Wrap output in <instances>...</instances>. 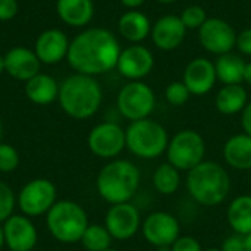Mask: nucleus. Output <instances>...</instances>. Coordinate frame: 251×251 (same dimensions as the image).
Returning a JSON list of instances; mask_svg holds the SVG:
<instances>
[{
	"label": "nucleus",
	"instance_id": "obj_7",
	"mask_svg": "<svg viewBox=\"0 0 251 251\" xmlns=\"http://www.w3.org/2000/svg\"><path fill=\"white\" fill-rule=\"evenodd\" d=\"M206 141L203 135L194 129L178 131L168 144L166 157L179 172H188L204 160Z\"/></svg>",
	"mask_w": 251,
	"mask_h": 251
},
{
	"label": "nucleus",
	"instance_id": "obj_24",
	"mask_svg": "<svg viewBox=\"0 0 251 251\" xmlns=\"http://www.w3.org/2000/svg\"><path fill=\"white\" fill-rule=\"evenodd\" d=\"M249 103V94L247 90L243 87V84H234V85H224L215 99L216 110L225 116H234L244 110V107Z\"/></svg>",
	"mask_w": 251,
	"mask_h": 251
},
{
	"label": "nucleus",
	"instance_id": "obj_4",
	"mask_svg": "<svg viewBox=\"0 0 251 251\" xmlns=\"http://www.w3.org/2000/svg\"><path fill=\"white\" fill-rule=\"evenodd\" d=\"M141 174L137 165L125 159H115L104 165L96 179L99 196L109 204L129 203L137 194Z\"/></svg>",
	"mask_w": 251,
	"mask_h": 251
},
{
	"label": "nucleus",
	"instance_id": "obj_31",
	"mask_svg": "<svg viewBox=\"0 0 251 251\" xmlns=\"http://www.w3.org/2000/svg\"><path fill=\"white\" fill-rule=\"evenodd\" d=\"M19 165V153L18 150L10 146L0 143V172L9 174L13 172Z\"/></svg>",
	"mask_w": 251,
	"mask_h": 251
},
{
	"label": "nucleus",
	"instance_id": "obj_5",
	"mask_svg": "<svg viewBox=\"0 0 251 251\" xmlns=\"http://www.w3.org/2000/svg\"><path fill=\"white\" fill-rule=\"evenodd\" d=\"M125 140L131 154L143 160H153L166 153L171 138L160 122L146 118L128 125L125 129Z\"/></svg>",
	"mask_w": 251,
	"mask_h": 251
},
{
	"label": "nucleus",
	"instance_id": "obj_27",
	"mask_svg": "<svg viewBox=\"0 0 251 251\" xmlns=\"http://www.w3.org/2000/svg\"><path fill=\"white\" fill-rule=\"evenodd\" d=\"M153 188L162 196H174L181 187V172L169 162L160 163L151 176Z\"/></svg>",
	"mask_w": 251,
	"mask_h": 251
},
{
	"label": "nucleus",
	"instance_id": "obj_45",
	"mask_svg": "<svg viewBox=\"0 0 251 251\" xmlns=\"http://www.w3.org/2000/svg\"><path fill=\"white\" fill-rule=\"evenodd\" d=\"M203 251H222L221 250V247L218 249V247H209V249H206V250H203Z\"/></svg>",
	"mask_w": 251,
	"mask_h": 251
},
{
	"label": "nucleus",
	"instance_id": "obj_21",
	"mask_svg": "<svg viewBox=\"0 0 251 251\" xmlns=\"http://www.w3.org/2000/svg\"><path fill=\"white\" fill-rule=\"evenodd\" d=\"M225 163L237 171H251V137L241 132L229 137L222 149Z\"/></svg>",
	"mask_w": 251,
	"mask_h": 251
},
{
	"label": "nucleus",
	"instance_id": "obj_40",
	"mask_svg": "<svg viewBox=\"0 0 251 251\" xmlns=\"http://www.w3.org/2000/svg\"><path fill=\"white\" fill-rule=\"evenodd\" d=\"M244 241H246V251H251V234L244 237Z\"/></svg>",
	"mask_w": 251,
	"mask_h": 251
},
{
	"label": "nucleus",
	"instance_id": "obj_41",
	"mask_svg": "<svg viewBox=\"0 0 251 251\" xmlns=\"http://www.w3.org/2000/svg\"><path fill=\"white\" fill-rule=\"evenodd\" d=\"M3 246H6L4 243V234H3V226H0V251L3 249Z\"/></svg>",
	"mask_w": 251,
	"mask_h": 251
},
{
	"label": "nucleus",
	"instance_id": "obj_23",
	"mask_svg": "<svg viewBox=\"0 0 251 251\" xmlns=\"http://www.w3.org/2000/svg\"><path fill=\"white\" fill-rule=\"evenodd\" d=\"M25 94L34 104L46 106L57 99L59 84L53 76L47 74H37L25 82Z\"/></svg>",
	"mask_w": 251,
	"mask_h": 251
},
{
	"label": "nucleus",
	"instance_id": "obj_26",
	"mask_svg": "<svg viewBox=\"0 0 251 251\" xmlns=\"http://www.w3.org/2000/svg\"><path fill=\"white\" fill-rule=\"evenodd\" d=\"M244 68L246 60L235 53H226L222 56H218L215 62L216 76L218 81L224 85H234V84H243L244 82Z\"/></svg>",
	"mask_w": 251,
	"mask_h": 251
},
{
	"label": "nucleus",
	"instance_id": "obj_18",
	"mask_svg": "<svg viewBox=\"0 0 251 251\" xmlns=\"http://www.w3.org/2000/svg\"><path fill=\"white\" fill-rule=\"evenodd\" d=\"M69 44L71 41L63 31L50 28L38 35L34 46V53L37 54L41 63L54 65L66 59Z\"/></svg>",
	"mask_w": 251,
	"mask_h": 251
},
{
	"label": "nucleus",
	"instance_id": "obj_20",
	"mask_svg": "<svg viewBox=\"0 0 251 251\" xmlns=\"http://www.w3.org/2000/svg\"><path fill=\"white\" fill-rule=\"evenodd\" d=\"M151 21L150 18L138 10H126L118 21V31L122 38L129 41L131 44H141L151 32Z\"/></svg>",
	"mask_w": 251,
	"mask_h": 251
},
{
	"label": "nucleus",
	"instance_id": "obj_16",
	"mask_svg": "<svg viewBox=\"0 0 251 251\" xmlns=\"http://www.w3.org/2000/svg\"><path fill=\"white\" fill-rule=\"evenodd\" d=\"M153 44L162 51H172L182 46L187 28L176 15H163L153 25L150 32Z\"/></svg>",
	"mask_w": 251,
	"mask_h": 251
},
{
	"label": "nucleus",
	"instance_id": "obj_34",
	"mask_svg": "<svg viewBox=\"0 0 251 251\" xmlns=\"http://www.w3.org/2000/svg\"><path fill=\"white\" fill-rule=\"evenodd\" d=\"M222 251H246V241H244V235L240 234H232L229 237H226L222 241L221 246Z\"/></svg>",
	"mask_w": 251,
	"mask_h": 251
},
{
	"label": "nucleus",
	"instance_id": "obj_29",
	"mask_svg": "<svg viewBox=\"0 0 251 251\" xmlns=\"http://www.w3.org/2000/svg\"><path fill=\"white\" fill-rule=\"evenodd\" d=\"M179 18H181L184 26L187 28V31L188 29H197L199 31L201 28V25L207 21L209 16H207L206 9L203 6H200V4H190V6H187L182 10Z\"/></svg>",
	"mask_w": 251,
	"mask_h": 251
},
{
	"label": "nucleus",
	"instance_id": "obj_28",
	"mask_svg": "<svg viewBox=\"0 0 251 251\" xmlns=\"http://www.w3.org/2000/svg\"><path fill=\"white\" fill-rule=\"evenodd\" d=\"M112 240L113 238L104 225L90 224L87 226L85 232L82 234L79 243L87 251H104L110 249Z\"/></svg>",
	"mask_w": 251,
	"mask_h": 251
},
{
	"label": "nucleus",
	"instance_id": "obj_48",
	"mask_svg": "<svg viewBox=\"0 0 251 251\" xmlns=\"http://www.w3.org/2000/svg\"><path fill=\"white\" fill-rule=\"evenodd\" d=\"M31 251H37V250H31Z\"/></svg>",
	"mask_w": 251,
	"mask_h": 251
},
{
	"label": "nucleus",
	"instance_id": "obj_6",
	"mask_svg": "<svg viewBox=\"0 0 251 251\" xmlns=\"http://www.w3.org/2000/svg\"><path fill=\"white\" fill-rule=\"evenodd\" d=\"M46 224L54 240L63 244L81 241L88 224L87 212L72 200H59L47 212Z\"/></svg>",
	"mask_w": 251,
	"mask_h": 251
},
{
	"label": "nucleus",
	"instance_id": "obj_38",
	"mask_svg": "<svg viewBox=\"0 0 251 251\" xmlns=\"http://www.w3.org/2000/svg\"><path fill=\"white\" fill-rule=\"evenodd\" d=\"M128 10H132V9H138V7H141L144 3H146V0H119Z\"/></svg>",
	"mask_w": 251,
	"mask_h": 251
},
{
	"label": "nucleus",
	"instance_id": "obj_11",
	"mask_svg": "<svg viewBox=\"0 0 251 251\" xmlns=\"http://www.w3.org/2000/svg\"><path fill=\"white\" fill-rule=\"evenodd\" d=\"M87 146L97 157H118L126 149L125 129L116 122H101L90 131Z\"/></svg>",
	"mask_w": 251,
	"mask_h": 251
},
{
	"label": "nucleus",
	"instance_id": "obj_22",
	"mask_svg": "<svg viewBox=\"0 0 251 251\" xmlns=\"http://www.w3.org/2000/svg\"><path fill=\"white\" fill-rule=\"evenodd\" d=\"M56 10L59 18L74 28L88 25L94 16L93 0H57Z\"/></svg>",
	"mask_w": 251,
	"mask_h": 251
},
{
	"label": "nucleus",
	"instance_id": "obj_8",
	"mask_svg": "<svg viewBox=\"0 0 251 251\" xmlns=\"http://www.w3.org/2000/svg\"><path fill=\"white\" fill-rule=\"evenodd\" d=\"M118 112L129 122L150 118L156 107V94L144 81H129L118 93Z\"/></svg>",
	"mask_w": 251,
	"mask_h": 251
},
{
	"label": "nucleus",
	"instance_id": "obj_43",
	"mask_svg": "<svg viewBox=\"0 0 251 251\" xmlns=\"http://www.w3.org/2000/svg\"><path fill=\"white\" fill-rule=\"evenodd\" d=\"M157 3H162V4H172V3H176L178 0H156Z\"/></svg>",
	"mask_w": 251,
	"mask_h": 251
},
{
	"label": "nucleus",
	"instance_id": "obj_25",
	"mask_svg": "<svg viewBox=\"0 0 251 251\" xmlns=\"http://www.w3.org/2000/svg\"><path fill=\"white\" fill-rule=\"evenodd\" d=\"M226 221L235 234L249 235L251 234V196H237L226 209Z\"/></svg>",
	"mask_w": 251,
	"mask_h": 251
},
{
	"label": "nucleus",
	"instance_id": "obj_44",
	"mask_svg": "<svg viewBox=\"0 0 251 251\" xmlns=\"http://www.w3.org/2000/svg\"><path fill=\"white\" fill-rule=\"evenodd\" d=\"M156 251H172L171 247H156Z\"/></svg>",
	"mask_w": 251,
	"mask_h": 251
},
{
	"label": "nucleus",
	"instance_id": "obj_14",
	"mask_svg": "<svg viewBox=\"0 0 251 251\" xmlns=\"http://www.w3.org/2000/svg\"><path fill=\"white\" fill-rule=\"evenodd\" d=\"M154 68V54L143 44H131L121 50L116 69L129 81H141L151 74Z\"/></svg>",
	"mask_w": 251,
	"mask_h": 251
},
{
	"label": "nucleus",
	"instance_id": "obj_36",
	"mask_svg": "<svg viewBox=\"0 0 251 251\" xmlns=\"http://www.w3.org/2000/svg\"><path fill=\"white\" fill-rule=\"evenodd\" d=\"M18 9L16 0H0V21H10L16 16Z\"/></svg>",
	"mask_w": 251,
	"mask_h": 251
},
{
	"label": "nucleus",
	"instance_id": "obj_15",
	"mask_svg": "<svg viewBox=\"0 0 251 251\" xmlns=\"http://www.w3.org/2000/svg\"><path fill=\"white\" fill-rule=\"evenodd\" d=\"M218 76L215 62L207 57H196L188 62L184 69L182 82L190 90L191 96H206L216 85Z\"/></svg>",
	"mask_w": 251,
	"mask_h": 251
},
{
	"label": "nucleus",
	"instance_id": "obj_39",
	"mask_svg": "<svg viewBox=\"0 0 251 251\" xmlns=\"http://www.w3.org/2000/svg\"><path fill=\"white\" fill-rule=\"evenodd\" d=\"M244 82L251 87V60L246 62V68H244Z\"/></svg>",
	"mask_w": 251,
	"mask_h": 251
},
{
	"label": "nucleus",
	"instance_id": "obj_3",
	"mask_svg": "<svg viewBox=\"0 0 251 251\" xmlns=\"http://www.w3.org/2000/svg\"><path fill=\"white\" fill-rule=\"evenodd\" d=\"M59 104L74 119H88L97 113L103 101V90L96 76L74 74L59 85Z\"/></svg>",
	"mask_w": 251,
	"mask_h": 251
},
{
	"label": "nucleus",
	"instance_id": "obj_30",
	"mask_svg": "<svg viewBox=\"0 0 251 251\" xmlns=\"http://www.w3.org/2000/svg\"><path fill=\"white\" fill-rule=\"evenodd\" d=\"M190 97H191V93L182 81H174V82L168 84L165 88L166 101L175 107L184 106L190 100Z\"/></svg>",
	"mask_w": 251,
	"mask_h": 251
},
{
	"label": "nucleus",
	"instance_id": "obj_19",
	"mask_svg": "<svg viewBox=\"0 0 251 251\" xmlns=\"http://www.w3.org/2000/svg\"><path fill=\"white\" fill-rule=\"evenodd\" d=\"M4 72L18 81H28L40 74L41 62L34 50L26 47H13L4 56Z\"/></svg>",
	"mask_w": 251,
	"mask_h": 251
},
{
	"label": "nucleus",
	"instance_id": "obj_49",
	"mask_svg": "<svg viewBox=\"0 0 251 251\" xmlns=\"http://www.w3.org/2000/svg\"><path fill=\"white\" fill-rule=\"evenodd\" d=\"M9 251H12V250H9Z\"/></svg>",
	"mask_w": 251,
	"mask_h": 251
},
{
	"label": "nucleus",
	"instance_id": "obj_9",
	"mask_svg": "<svg viewBox=\"0 0 251 251\" xmlns=\"http://www.w3.org/2000/svg\"><path fill=\"white\" fill-rule=\"evenodd\" d=\"M57 190L56 185L46 178H35L26 182L19 196L16 199L21 212L28 216H41L47 215V212L57 201Z\"/></svg>",
	"mask_w": 251,
	"mask_h": 251
},
{
	"label": "nucleus",
	"instance_id": "obj_12",
	"mask_svg": "<svg viewBox=\"0 0 251 251\" xmlns=\"http://www.w3.org/2000/svg\"><path fill=\"white\" fill-rule=\"evenodd\" d=\"M144 240L156 247H171L181 237V224L169 212L156 210L146 216L141 224Z\"/></svg>",
	"mask_w": 251,
	"mask_h": 251
},
{
	"label": "nucleus",
	"instance_id": "obj_47",
	"mask_svg": "<svg viewBox=\"0 0 251 251\" xmlns=\"http://www.w3.org/2000/svg\"><path fill=\"white\" fill-rule=\"evenodd\" d=\"M104 251H118V250H115V249H112V247H110V249H107V250H104Z\"/></svg>",
	"mask_w": 251,
	"mask_h": 251
},
{
	"label": "nucleus",
	"instance_id": "obj_46",
	"mask_svg": "<svg viewBox=\"0 0 251 251\" xmlns=\"http://www.w3.org/2000/svg\"><path fill=\"white\" fill-rule=\"evenodd\" d=\"M1 137H3V125H1V121H0V143H1Z\"/></svg>",
	"mask_w": 251,
	"mask_h": 251
},
{
	"label": "nucleus",
	"instance_id": "obj_37",
	"mask_svg": "<svg viewBox=\"0 0 251 251\" xmlns=\"http://www.w3.org/2000/svg\"><path fill=\"white\" fill-rule=\"evenodd\" d=\"M241 126L243 132L251 137V101L247 103V106L241 112Z\"/></svg>",
	"mask_w": 251,
	"mask_h": 251
},
{
	"label": "nucleus",
	"instance_id": "obj_10",
	"mask_svg": "<svg viewBox=\"0 0 251 251\" xmlns=\"http://www.w3.org/2000/svg\"><path fill=\"white\" fill-rule=\"evenodd\" d=\"M197 32L201 47L210 54L222 56L231 53L237 46L238 32L222 18H207Z\"/></svg>",
	"mask_w": 251,
	"mask_h": 251
},
{
	"label": "nucleus",
	"instance_id": "obj_42",
	"mask_svg": "<svg viewBox=\"0 0 251 251\" xmlns=\"http://www.w3.org/2000/svg\"><path fill=\"white\" fill-rule=\"evenodd\" d=\"M4 72V57L0 54V74Z\"/></svg>",
	"mask_w": 251,
	"mask_h": 251
},
{
	"label": "nucleus",
	"instance_id": "obj_2",
	"mask_svg": "<svg viewBox=\"0 0 251 251\" xmlns=\"http://www.w3.org/2000/svg\"><path fill=\"white\" fill-rule=\"evenodd\" d=\"M185 187L197 204L216 207L225 203L231 193V176L222 165L213 160H203L187 172Z\"/></svg>",
	"mask_w": 251,
	"mask_h": 251
},
{
	"label": "nucleus",
	"instance_id": "obj_33",
	"mask_svg": "<svg viewBox=\"0 0 251 251\" xmlns=\"http://www.w3.org/2000/svg\"><path fill=\"white\" fill-rule=\"evenodd\" d=\"M171 249L172 251H203L200 241L193 235H181Z\"/></svg>",
	"mask_w": 251,
	"mask_h": 251
},
{
	"label": "nucleus",
	"instance_id": "obj_32",
	"mask_svg": "<svg viewBox=\"0 0 251 251\" xmlns=\"http://www.w3.org/2000/svg\"><path fill=\"white\" fill-rule=\"evenodd\" d=\"M15 204H16V199L12 188L7 184L0 182V224L12 216Z\"/></svg>",
	"mask_w": 251,
	"mask_h": 251
},
{
	"label": "nucleus",
	"instance_id": "obj_1",
	"mask_svg": "<svg viewBox=\"0 0 251 251\" xmlns=\"http://www.w3.org/2000/svg\"><path fill=\"white\" fill-rule=\"evenodd\" d=\"M116 35L100 26L78 34L69 44L66 60L76 74L97 76L116 69L121 54Z\"/></svg>",
	"mask_w": 251,
	"mask_h": 251
},
{
	"label": "nucleus",
	"instance_id": "obj_17",
	"mask_svg": "<svg viewBox=\"0 0 251 251\" xmlns=\"http://www.w3.org/2000/svg\"><path fill=\"white\" fill-rule=\"evenodd\" d=\"M4 243L12 251H31L37 244V229L28 216L12 215L3 225Z\"/></svg>",
	"mask_w": 251,
	"mask_h": 251
},
{
	"label": "nucleus",
	"instance_id": "obj_35",
	"mask_svg": "<svg viewBox=\"0 0 251 251\" xmlns=\"http://www.w3.org/2000/svg\"><path fill=\"white\" fill-rule=\"evenodd\" d=\"M235 49H238L241 54L251 57V28H246L241 32H238Z\"/></svg>",
	"mask_w": 251,
	"mask_h": 251
},
{
	"label": "nucleus",
	"instance_id": "obj_13",
	"mask_svg": "<svg viewBox=\"0 0 251 251\" xmlns=\"http://www.w3.org/2000/svg\"><path fill=\"white\" fill-rule=\"evenodd\" d=\"M141 215L135 204H112L104 218V226L113 240L128 241L141 229Z\"/></svg>",
	"mask_w": 251,
	"mask_h": 251
}]
</instances>
